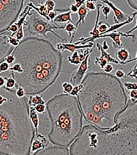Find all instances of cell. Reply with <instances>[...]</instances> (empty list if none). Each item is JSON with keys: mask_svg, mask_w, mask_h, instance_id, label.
Segmentation results:
<instances>
[{"mask_svg": "<svg viewBox=\"0 0 137 155\" xmlns=\"http://www.w3.org/2000/svg\"><path fill=\"white\" fill-rule=\"evenodd\" d=\"M15 63L21 64L22 73L10 71L17 84L26 95L40 94L55 84L62 71L64 56L49 40L25 37L15 47Z\"/></svg>", "mask_w": 137, "mask_h": 155, "instance_id": "obj_1", "label": "cell"}, {"mask_svg": "<svg viewBox=\"0 0 137 155\" xmlns=\"http://www.w3.org/2000/svg\"><path fill=\"white\" fill-rule=\"evenodd\" d=\"M68 150L70 155H137V102L128 99L111 129L83 125Z\"/></svg>", "mask_w": 137, "mask_h": 155, "instance_id": "obj_2", "label": "cell"}, {"mask_svg": "<svg viewBox=\"0 0 137 155\" xmlns=\"http://www.w3.org/2000/svg\"><path fill=\"white\" fill-rule=\"evenodd\" d=\"M77 95L83 118L98 129L107 130L116 124V117L128 102L122 82L112 74L89 72Z\"/></svg>", "mask_w": 137, "mask_h": 155, "instance_id": "obj_3", "label": "cell"}, {"mask_svg": "<svg viewBox=\"0 0 137 155\" xmlns=\"http://www.w3.org/2000/svg\"><path fill=\"white\" fill-rule=\"evenodd\" d=\"M7 89L6 100L0 103V152L5 155H31L35 129L29 118L27 96L18 98Z\"/></svg>", "mask_w": 137, "mask_h": 155, "instance_id": "obj_4", "label": "cell"}, {"mask_svg": "<svg viewBox=\"0 0 137 155\" xmlns=\"http://www.w3.org/2000/svg\"><path fill=\"white\" fill-rule=\"evenodd\" d=\"M49 130L47 139L53 146L68 148L83 127V116L77 97L61 93L46 103Z\"/></svg>", "mask_w": 137, "mask_h": 155, "instance_id": "obj_5", "label": "cell"}, {"mask_svg": "<svg viewBox=\"0 0 137 155\" xmlns=\"http://www.w3.org/2000/svg\"><path fill=\"white\" fill-rule=\"evenodd\" d=\"M23 26L27 27L25 31L30 35H41L47 40H49L47 33L51 32L63 42V43L68 42L66 38H62L55 32V30L64 29L65 25H55L53 22L47 20L34 9H31L29 12L25 21H24Z\"/></svg>", "mask_w": 137, "mask_h": 155, "instance_id": "obj_6", "label": "cell"}, {"mask_svg": "<svg viewBox=\"0 0 137 155\" xmlns=\"http://www.w3.org/2000/svg\"><path fill=\"white\" fill-rule=\"evenodd\" d=\"M25 0H0V34L6 32L17 22L22 12Z\"/></svg>", "mask_w": 137, "mask_h": 155, "instance_id": "obj_7", "label": "cell"}, {"mask_svg": "<svg viewBox=\"0 0 137 155\" xmlns=\"http://www.w3.org/2000/svg\"><path fill=\"white\" fill-rule=\"evenodd\" d=\"M121 37H125V38H131L132 42H135L136 41V36L135 34H127L123 33L122 31H113L104 35H98L97 36H90L88 38L80 37L77 42H74L76 45H84L88 42H94L95 40L101 38H109L113 41V47L115 49H119L123 46V43L121 41Z\"/></svg>", "mask_w": 137, "mask_h": 155, "instance_id": "obj_8", "label": "cell"}, {"mask_svg": "<svg viewBox=\"0 0 137 155\" xmlns=\"http://www.w3.org/2000/svg\"><path fill=\"white\" fill-rule=\"evenodd\" d=\"M90 56L91 53L86 56L85 60L80 64L79 68L72 73V75L70 76V83L73 86H76V85L81 84L83 79H84V77L85 76V74L87 73L89 69H90L91 68V66L88 65Z\"/></svg>", "mask_w": 137, "mask_h": 155, "instance_id": "obj_9", "label": "cell"}, {"mask_svg": "<svg viewBox=\"0 0 137 155\" xmlns=\"http://www.w3.org/2000/svg\"><path fill=\"white\" fill-rule=\"evenodd\" d=\"M8 31L0 34V64L5 60L8 55L11 54L15 47L8 42Z\"/></svg>", "mask_w": 137, "mask_h": 155, "instance_id": "obj_10", "label": "cell"}, {"mask_svg": "<svg viewBox=\"0 0 137 155\" xmlns=\"http://www.w3.org/2000/svg\"><path fill=\"white\" fill-rule=\"evenodd\" d=\"M46 1V0H30V3L34 6H38ZM55 2V8L54 11L59 12H66L70 11L71 5L74 4V0H52Z\"/></svg>", "mask_w": 137, "mask_h": 155, "instance_id": "obj_11", "label": "cell"}, {"mask_svg": "<svg viewBox=\"0 0 137 155\" xmlns=\"http://www.w3.org/2000/svg\"><path fill=\"white\" fill-rule=\"evenodd\" d=\"M31 155H70V153L68 148L51 145L35 152Z\"/></svg>", "mask_w": 137, "mask_h": 155, "instance_id": "obj_12", "label": "cell"}, {"mask_svg": "<svg viewBox=\"0 0 137 155\" xmlns=\"http://www.w3.org/2000/svg\"><path fill=\"white\" fill-rule=\"evenodd\" d=\"M57 46V49L60 52H64L65 50H68L70 52L73 53L75 51L77 50H80V49H93L96 45L94 42H88L86 45H76L74 43H63V42H61V43H57L56 45Z\"/></svg>", "mask_w": 137, "mask_h": 155, "instance_id": "obj_13", "label": "cell"}, {"mask_svg": "<svg viewBox=\"0 0 137 155\" xmlns=\"http://www.w3.org/2000/svg\"><path fill=\"white\" fill-rule=\"evenodd\" d=\"M100 1L102 2V4H106L107 6L111 9L112 12L114 13L113 21L115 24L123 23L126 20H128L129 16L125 14V13L122 11L119 8L115 6L113 4V2L109 1V0H100Z\"/></svg>", "mask_w": 137, "mask_h": 155, "instance_id": "obj_14", "label": "cell"}, {"mask_svg": "<svg viewBox=\"0 0 137 155\" xmlns=\"http://www.w3.org/2000/svg\"><path fill=\"white\" fill-rule=\"evenodd\" d=\"M29 116L31 122V124H33L34 128L35 129V135H36L38 134L40 117H39V114L37 113L36 110H35L34 107H29Z\"/></svg>", "mask_w": 137, "mask_h": 155, "instance_id": "obj_15", "label": "cell"}, {"mask_svg": "<svg viewBox=\"0 0 137 155\" xmlns=\"http://www.w3.org/2000/svg\"><path fill=\"white\" fill-rule=\"evenodd\" d=\"M53 23L55 25H59L58 24L64 23H72L73 21L72 18V12L70 11H68L66 12H61L57 14V17L53 21Z\"/></svg>", "mask_w": 137, "mask_h": 155, "instance_id": "obj_16", "label": "cell"}, {"mask_svg": "<svg viewBox=\"0 0 137 155\" xmlns=\"http://www.w3.org/2000/svg\"><path fill=\"white\" fill-rule=\"evenodd\" d=\"M115 59L119 61V64L122 63L126 62V61H128L132 58L128 51L126 49V48H123V47H122L120 48V49H117V51L115 52Z\"/></svg>", "mask_w": 137, "mask_h": 155, "instance_id": "obj_17", "label": "cell"}, {"mask_svg": "<svg viewBox=\"0 0 137 155\" xmlns=\"http://www.w3.org/2000/svg\"><path fill=\"white\" fill-rule=\"evenodd\" d=\"M90 11L86 8L85 4H83L82 6H80L79 8V11H78V16H79V19L77 21V23L74 24L76 28H79L81 24H85V18L87 17Z\"/></svg>", "mask_w": 137, "mask_h": 155, "instance_id": "obj_18", "label": "cell"}, {"mask_svg": "<svg viewBox=\"0 0 137 155\" xmlns=\"http://www.w3.org/2000/svg\"><path fill=\"white\" fill-rule=\"evenodd\" d=\"M96 47H97L98 50L100 53V58H103V59H104V60H106L107 61H108V63L112 62L113 64H119V61H118L115 58H113L111 54H110V53H107L106 51L103 49L101 44L99 43V42H97V43L96 44Z\"/></svg>", "mask_w": 137, "mask_h": 155, "instance_id": "obj_19", "label": "cell"}, {"mask_svg": "<svg viewBox=\"0 0 137 155\" xmlns=\"http://www.w3.org/2000/svg\"><path fill=\"white\" fill-rule=\"evenodd\" d=\"M28 103L29 107H34L38 105H46V101L43 99L42 95H31L28 98Z\"/></svg>", "mask_w": 137, "mask_h": 155, "instance_id": "obj_20", "label": "cell"}, {"mask_svg": "<svg viewBox=\"0 0 137 155\" xmlns=\"http://www.w3.org/2000/svg\"><path fill=\"white\" fill-rule=\"evenodd\" d=\"M77 29L78 28L75 27L74 23H67L65 27H64V30L68 34L70 38L69 43H72V42H73V40L74 38L75 35H76Z\"/></svg>", "mask_w": 137, "mask_h": 155, "instance_id": "obj_21", "label": "cell"}, {"mask_svg": "<svg viewBox=\"0 0 137 155\" xmlns=\"http://www.w3.org/2000/svg\"><path fill=\"white\" fill-rule=\"evenodd\" d=\"M103 4H98L96 5V12H97V14H96V21H95V25H94V28L90 32V35L91 36H97L99 35V32L98 30V25L99 23V18H100V11H101V6Z\"/></svg>", "mask_w": 137, "mask_h": 155, "instance_id": "obj_22", "label": "cell"}, {"mask_svg": "<svg viewBox=\"0 0 137 155\" xmlns=\"http://www.w3.org/2000/svg\"><path fill=\"white\" fill-rule=\"evenodd\" d=\"M5 78V85L4 87H6L7 89L10 90H14L15 88L16 89V86H17V82H16L15 79L13 78L11 74L10 73V75L8 76H4Z\"/></svg>", "mask_w": 137, "mask_h": 155, "instance_id": "obj_23", "label": "cell"}, {"mask_svg": "<svg viewBox=\"0 0 137 155\" xmlns=\"http://www.w3.org/2000/svg\"><path fill=\"white\" fill-rule=\"evenodd\" d=\"M67 61L69 62L71 64H74L76 66H79L80 65V61H79V53H78V51H75L72 53L71 56H69V57L67 58Z\"/></svg>", "mask_w": 137, "mask_h": 155, "instance_id": "obj_24", "label": "cell"}, {"mask_svg": "<svg viewBox=\"0 0 137 155\" xmlns=\"http://www.w3.org/2000/svg\"><path fill=\"white\" fill-rule=\"evenodd\" d=\"M110 27H111V25H110L108 22H106V21H99L98 25V30L99 32H100V34H103L104 32H105L107 29H109Z\"/></svg>", "mask_w": 137, "mask_h": 155, "instance_id": "obj_25", "label": "cell"}, {"mask_svg": "<svg viewBox=\"0 0 137 155\" xmlns=\"http://www.w3.org/2000/svg\"><path fill=\"white\" fill-rule=\"evenodd\" d=\"M23 25L21 26V28L18 29L17 32L10 34V36L15 37L17 38L18 41H21V40L24 38V29H23Z\"/></svg>", "mask_w": 137, "mask_h": 155, "instance_id": "obj_26", "label": "cell"}, {"mask_svg": "<svg viewBox=\"0 0 137 155\" xmlns=\"http://www.w3.org/2000/svg\"><path fill=\"white\" fill-rule=\"evenodd\" d=\"M80 53L79 54V61L81 63L82 61L85 60L86 56L91 53L93 52V49H80Z\"/></svg>", "mask_w": 137, "mask_h": 155, "instance_id": "obj_27", "label": "cell"}, {"mask_svg": "<svg viewBox=\"0 0 137 155\" xmlns=\"http://www.w3.org/2000/svg\"><path fill=\"white\" fill-rule=\"evenodd\" d=\"M101 12L103 13V15L104 16V17H105L106 19H108L109 15L111 14L112 10L108 6H107V5H104L103 4L101 6Z\"/></svg>", "mask_w": 137, "mask_h": 155, "instance_id": "obj_28", "label": "cell"}, {"mask_svg": "<svg viewBox=\"0 0 137 155\" xmlns=\"http://www.w3.org/2000/svg\"><path fill=\"white\" fill-rule=\"evenodd\" d=\"M15 94H16V95H17V97L18 98H20L25 97L27 96L26 94H25V90H24L23 88L21 86L18 85L17 84V86H16Z\"/></svg>", "mask_w": 137, "mask_h": 155, "instance_id": "obj_29", "label": "cell"}, {"mask_svg": "<svg viewBox=\"0 0 137 155\" xmlns=\"http://www.w3.org/2000/svg\"><path fill=\"white\" fill-rule=\"evenodd\" d=\"M94 64L96 65H99L100 66V68L103 69L104 68L107 64H108V61H107L106 60H104L103 58H96L94 60Z\"/></svg>", "mask_w": 137, "mask_h": 155, "instance_id": "obj_30", "label": "cell"}, {"mask_svg": "<svg viewBox=\"0 0 137 155\" xmlns=\"http://www.w3.org/2000/svg\"><path fill=\"white\" fill-rule=\"evenodd\" d=\"M74 86L72 85L70 83L68 82H64L62 84V88L64 90V93L65 94H70L71 91L73 89Z\"/></svg>", "mask_w": 137, "mask_h": 155, "instance_id": "obj_31", "label": "cell"}, {"mask_svg": "<svg viewBox=\"0 0 137 155\" xmlns=\"http://www.w3.org/2000/svg\"><path fill=\"white\" fill-rule=\"evenodd\" d=\"M45 6L47 7L48 11L49 12L51 11H54L55 8V2L52 1V0H46L44 2Z\"/></svg>", "mask_w": 137, "mask_h": 155, "instance_id": "obj_32", "label": "cell"}, {"mask_svg": "<svg viewBox=\"0 0 137 155\" xmlns=\"http://www.w3.org/2000/svg\"><path fill=\"white\" fill-rule=\"evenodd\" d=\"M10 67V65L8 63H7L6 61H2V62L0 64V75L3 73H6L9 71Z\"/></svg>", "mask_w": 137, "mask_h": 155, "instance_id": "obj_33", "label": "cell"}, {"mask_svg": "<svg viewBox=\"0 0 137 155\" xmlns=\"http://www.w3.org/2000/svg\"><path fill=\"white\" fill-rule=\"evenodd\" d=\"M123 87L128 91L137 90V83L132 82H124L123 84Z\"/></svg>", "mask_w": 137, "mask_h": 155, "instance_id": "obj_34", "label": "cell"}, {"mask_svg": "<svg viewBox=\"0 0 137 155\" xmlns=\"http://www.w3.org/2000/svg\"><path fill=\"white\" fill-rule=\"evenodd\" d=\"M129 98L132 103H136L137 102V90H130L129 92Z\"/></svg>", "mask_w": 137, "mask_h": 155, "instance_id": "obj_35", "label": "cell"}, {"mask_svg": "<svg viewBox=\"0 0 137 155\" xmlns=\"http://www.w3.org/2000/svg\"><path fill=\"white\" fill-rule=\"evenodd\" d=\"M83 87V85L80 84L78 85H76V86H74L73 89L71 91V92L70 93V95L71 96H74V97H77L78 94H79V92L80 91V90L82 89Z\"/></svg>", "mask_w": 137, "mask_h": 155, "instance_id": "obj_36", "label": "cell"}, {"mask_svg": "<svg viewBox=\"0 0 137 155\" xmlns=\"http://www.w3.org/2000/svg\"><path fill=\"white\" fill-rule=\"evenodd\" d=\"M36 111L38 114H42L46 112V105H38L34 107Z\"/></svg>", "mask_w": 137, "mask_h": 155, "instance_id": "obj_37", "label": "cell"}, {"mask_svg": "<svg viewBox=\"0 0 137 155\" xmlns=\"http://www.w3.org/2000/svg\"><path fill=\"white\" fill-rule=\"evenodd\" d=\"M126 77H130L131 78H134L135 79H137V66H134L133 68L126 74Z\"/></svg>", "mask_w": 137, "mask_h": 155, "instance_id": "obj_38", "label": "cell"}, {"mask_svg": "<svg viewBox=\"0 0 137 155\" xmlns=\"http://www.w3.org/2000/svg\"><path fill=\"white\" fill-rule=\"evenodd\" d=\"M8 42H9V43L12 45V46H13L14 47H17L18 45H19L20 41H18L17 38H15V37L10 36V34L8 36Z\"/></svg>", "mask_w": 137, "mask_h": 155, "instance_id": "obj_39", "label": "cell"}, {"mask_svg": "<svg viewBox=\"0 0 137 155\" xmlns=\"http://www.w3.org/2000/svg\"><path fill=\"white\" fill-rule=\"evenodd\" d=\"M126 2L132 9L137 12V0H126Z\"/></svg>", "mask_w": 137, "mask_h": 155, "instance_id": "obj_40", "label": "cell"}, {"mask_svg": "<svg viewBox=\"0 0 137 155\" xmlns=\"http://www.w3.org/2000/svg\"><path fill=\"white\" fill-rule=\"evenodd\" d=\"M85 6L89 11H93V10H96V7L95 6V4L93 2H85Z\"/></svg>", "mask_w": 137, "mask_h": 155, "instance_id": "obj_41", "label": "cell"}, {"mask_svg": "<svg viewBox=\"0 0 137 155\" xmlns=\"http://www.w3.org/2000/svg\"><path fill=\"white\" fill-rule=\"evenodd\" d=\"M115 76L118 79H125L126 77V73H124V71L121 70V69H119V70L115 71Z\"/></svg>", "mask_w": 137, "mask_h": 155, "instance_id": "obj_42", "label": "cell"}, {"mask_svg": "<svg viewBox=\"0 0 137 155\" xmlns=\"http://www.w3.org/2000/svg\"><path fill=\"white\" fill-rule=\"evenodd\" d=\"M103 70H104V73L111 74V73H112V72L114 71V67L111 64H107L104 66Z\"/></svg>", "mask_w": 137, "mask_h": 155, "instance_id": "obj_43", "label": "cell"}, {"mask_svg": "<svg viewBox=\"0 0 137 155\" xmlns=\"http://www.w3.org/2000/svg\"><path fill=\"white\" fill-rule=\"evenodd\" d=\"M4 61H6V62L8 63L10 65H12V64H13L15 63V58L14 57V55H13L12 53H11V54H10L9 55L7 56V57L6 58V59H5Z\"/></svg>", "mask_w": 137, "mask_h": 155, "instance_id": "obj_44", "label": "cell"}, {"mask_svg": "<svg viewBox=\"0 0 137 155\" xmlns=\"http://www.w3.org/2000/svg\"><path fill=\"white\" fill-rule=\"evenodd\" d=\"M57 12L55 11H51L50 12L49 14H48V17H49V19L50 20V21H52L55 19V18L57 17Z\"/></svg>", "mask_w": 137, "mask_h": 155, "instance_id": "obj_45", "label": "cell"}, {"mask_svg": "<svg viewBox=\"0 0 137 155\" xmlns=\"http://www.w3.org/2000/svg\"><path fill=\"white\" fill-rule=\"evenodd\" d=\"M86 0H74V5L78 8H79L80 6H82L83 4H85Z\"/></svg>", "mask_w": 137, "mask_h": 155, "instance_id": "obj_46", "label": "cell"}, {"mask_svg": "<svg viewBox=\"0 0 137 155\" xmlns=\"http://www.w3.org/2000/svg\"><path fill=\"white\" fill-rule=\"evenodd\" d=\"M134 19H135V21H136V24H135V26L134 27V28H132L131 29H130V30H128V31H126V34H131V33H132L134 31H135L137 29V15H136L135 18H134Z\"/></svg>", "mask_w": 137, "mask_h": 155, "instance_id": "obj_47", "label": "cell"}, {"mask_svg": "<svg viewBox=\"0 0 137 155\" xmlns=\"http://www.w3.org/2000/svg\"><path fill=\"white\" fill-rule=\"evenodd\" d=\"M136 60H137V51H136V56H135V58H132V59H130V60H128V61H126V62H123V63L120 64H121V65H126V64H128V63L132 62V61H136ZM134 66H137V62H136V65Z\"/></svg>", "mask_w": 137, "mask_h": 155, "instance_id": "obj_48", "label": "cell"}, {"mask_svg": "<svg viewBox=\"0 0 137 155\" xmlns=\"http://www.w3.org/2000/svg\"><path fill=\"white\" fill-rule=\"evenodd\" d=\"M102 48L104 51H107L109 49V45L108 44V41H104L103 44H102Z\"/></svg>", "mask_w": 137, "mask_h": 155, "instance_id": "obj_49", "label": "cell"}, {"mask_svg": "<svg viewBox=\"0 0 137 155\" xmlns=\"http://www.w3.org/2000/svg\"><path fill=\"white\" fill-rule=\"evenodd\" d=\"M70 11L72 13H77L78 11H79V8L74 4H72L71 5L70 8Z\"/></svg>", "mask_w": 137, "mask_h": 155, "instance_id": "obj_50", "label": "cell"}, {"mask_svg": "<svg viewBox=\"0 0 137 155\" xmlns=\"http://www.w3.org/2000/svg\"><path fill=\"white\" fill-rule=\"evenodd\" d=\"M5 82H6V81H5L4 77L0 75V87L4 86Z\"/></svg>", "mask_w": 137, "mask_h": 155, "instance_id": "obj_51", "label": "cell"}, {"mask_svg": "<svg viewBox=\"0 0 137 155\" xmlns=\"http://www.w3.org/2000/svg\"><path fill=\"white\" fill-rule=\"evenodd\" d=\"M98 0H86V2H97Z\"/></svg>", "mask_w": 137, "mask_h": 155, "instance_id": "obj_52", "label": "cell"}, {"mask_svg": "<svg viewBox=\"0 0 137 155\" xmlns=\"http://www.w3.org/2000/svg\"><path fill=\"white\" fill-rule=\"evenodd\" d=\"M0 155H5V154H2L1 152H0Z\"/></svg>", "mask_w": 137, "mask_h": 155, "instance_id": "obj_53", "label": "cell"}]
</instances>
